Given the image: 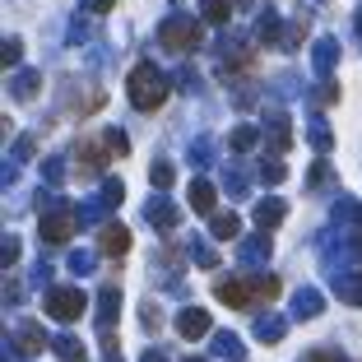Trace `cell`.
<instances>
[{
    "label": "cell",
    "instance_id": "18",
    "mask_svg": "<svg viewBox=\"0 0 362 362\" xmlns=\"http://www.w3.org/2000/svg\"><path fill=\"white\" fill-rule=\"evenodd\" d=\"M144 362H168V358H158V353H149V358H144Z\"/></svg>",
    "mask_w": 362,
    "mask_h": 362
},
{
    "label": "cell",
    "instance_id": "1",
    "mask_svg": "<svg viewBox=\"0 0 362 362\" xmlns=\"http://www.w3.org/2000/svg\"><path fill=\"white\" fill-rule=\"evenodd\" d=\"M130 103H135L139 112H158V107L168 103V79H163L158 70H149V65H139L135 75H130Z\"/></svg>",
    "mask_w": 362,
    "mask_h": 362
},
{
    "label": "cell",
    "instance_id": "7",
    "mask_svg": "<svg viewBox=\"0 0 362 362\" xmlns=\"http://www.w3.org/2000/svg\"><path fill=\"white\" fill-rule=\"evenodd\" d=\"M126 246H130V233L121 223H107L103 228V251H107V256H126Z\"/></svg>",
    "mask_w": 362,
    "mask_h": 362
},
{
    "label": "cell",
    "instance_id": "11",
    "mask_svg": "<svg viewBox=\"0 0 362 362\" xmlns=\"http://www.w3.org/2000/svg\"><path fill=\"white\" fill-rule=\"evenodd\" d=\"M237 228L242 223H237L233 214H214V237H237Z\"/></svg>",
    "mask_w": 362,
    "mask_h": 362
},
{
    "label": "cell",
    "instance_id": "8",
    "mask_svg": "<svg viewBox=\"0 0 362 362\" xmlns=\"http://www.w3.org/2000/svg\"><path fill=\"white\" fill-rule=\"evenodd\" d=\"M191 204L200 214H214V186H209V181H195V186H191Z\"/></svg>",
    "mask_w": 362,
    "mask_h": 362
},
{
    "label": "cell",
    "instance_id": "19",
    "mask_svg": "<svg viewBox=\"0 0 362 362\" xmlns=\"http://www.w3.org/2000/svg\"><path fill=\"white\" fill-rule=\"evenodd\" d=\"M237 5H246V0H237Z\"/></svg>",
    "mask_w": 362,
    "mask_h": 362
},
{
    "label": "cell",
    "instance_id": "6",
    "mask_svg": "<svg viewBox=\"0 0 362 362\" xmlns=\"http://www.w3.org/2000/svg\"><path fill=\"white\" fill-rule=\"evenodd\" d=\"M214 293H218V302H228V307H246V284L242 279H218Z\"/></svg>",
    "mask_w": 362,
    "mask_h": 362
},
{
    "label": "cell",
    "instance_id": "14",
    "mask_svg": "<svg viewBox=\"0 0 362 362\" xmlns=\"http://www.w3.org/2000/svg\"><path fill=\"white\" fill-rule=\"evenodd\" d=\"M153 223H158V228H172V223H177L172 204H153Z\"/></svg>",
    "mask_w": 362,
    "mask_h": 362
},
{
    "label": "cell",
    "instance_id": "5",
    "mask_svg": "<svg viewBox=\"0 0 362 362\" xmlns=\"http://www.w3.org/2000/svg\"><path fill=\"white\" fill-rule=\"evenodd\" d=\"M177 330H181V339H204V334H209V316H204L200 307L181 311V316H177Z\"/></svg>",
    "mask_w": 362,
    "mask_h": 362
},
{
    "label": "cell",
    "instance_id": "3",
    "mask_svg": "<svg viewBox=\"0 0 362 362\" xmlns=\"http://www.w3.org/2000/svg\"><path fill=\"white\" fill-rule=\"evenodd\" d=\"M84 307H88V298L79 288H52V293H47V311H52L56 320H75Z\"/></svg>",
    "mask_w": 362,
    "mask_h": 362
},
{
    "label": "cell",
    "instance_id": "9",
    "mask_svg": "<svg viewBox=\"0 0 362 362\" xmlns=\"http://www.w3.org/2000/svg\"><path fill=\"white\" fill-rule=\"evenodd\" d=\"M228 14H233V0H204V19L209 23H228Z\"/></svg>",
    "mask_w": 362,
    "mask_h": 362
},
{
    "label": "cell",
    "instance_id": "13",
    "mask_svg": "<svg viewBox=\"0 0 362 362\" xmlns=\"http://www.w3.org/2000/svg\"><path fill=\"white\" fill-rule=\"evenodd\" d=\"M256 298L260 302H274L279 298V279H260V284H256Z\"/></svg>",
    "mask_w": 362,
    "mask_h": 362
},
{
    "label": "cell",
    "instance_id": "4",
    "mask_svg": "<svg viewBox=\"0 0 362 362\" xmlns=\"http://www.w3.org/2000/svg\"><path fill=\"white\" fill-rule=\"evenodd\" d=\"M37 233H42V242H70L75 237V214H52V218L37 223Z\"/></svg>",
    "mask_w": 362,
    "mask_h": 362
},
{
    "label": "cell",
    "instance_id": "17",
    "mask_svg": "<svg viewBox=\"0 0 362 362\" xmlns=\"http://www.w3.org/2000/svg\"><path fill=\"white\" fill-rule=\"evenodd\" d=\"M112 5H117V0H88V10H93V14H103V10H112Z\"/></svg>",
    "mask_w": 362,
    "mask_h": 362
},
{
    "label": "cell",
    "instance_id": "12",
    "mask_svg": "<svg viewBox=\"0 0 362 362\" xmlns=\"http://www.w3.org/2000/svg\"><path fill=\"white\" fill-rule=\"evenodd\" d=\"M256 218H260V223H265V228H274V223H279V218H284V204H279V200H269V204H260V214H256Z\"/></svg>",
    "mask_w": 362,
    "mask_h": 362
},
{
    "label": "cell",
    "instance_id": "10",
    "mask_svg": "<svg viewBox=\"0 0 362 362\" xmlns=\"http://www.w3.org/2000/svg\"><path fill=\"white\" fill-rule=\"evenodd\" d=\"M19 349L28 353V358H33V353H42V349H47V334H42V330H23V334H19Z\"/></svg>",
    "mask_w": 362,
    "mask_h": 362
},
{
    "label": "cell",
    "instance_id": "16",
    "mask_svg": "<svg viewBox=\"0 0 362 362\" xmlns=\"http://www.w3.org/2000/svg\"><path fill=\"white\" fill-rule=\"evenodd\" d=\"M153 186H172V168H168V163H158V168H153Z\"/></svg>",
    "mask_w": 362,
    "mask_h": 362
},
{
    "label": "cell",
    "instance_id": "2",
    "mask_svg": "<svg viewBox=\"0 0 362 362\" xmlns=\"http://www.w3.org/2000/svg\"><path fill=\"white\" fill-rule=\"evenodd\" d=\"M200 23L195 19H168L163 23V47H172V52H195L200 47Z\"/></svg>",
    "mask_w": 362,
    "mask_h": 362
},
{
    "label": "cell",
    "instance_id": "15",
    "mask_svg": "<svg viewBox=\"0 0 362 362\" xmlns=\"http://www.w3.org/2000/svg\"><path fill=\"white\" fill-rule=\"evenodd\" d=\"M251 139H256V135H251V130H233V149H251Z\"/></svg>",
    "mask_w": 362,
    "mask_h": 362
}]
</instances>
